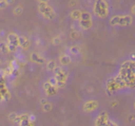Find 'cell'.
<instances>
[{"mask_svg": "<svg viewBox=\"0 0 135 126\" xmlns=\"http://www.w3.org/2000/svg\"><path fill=\"white\" fill-rule=\"evenodd\" d=\"M60 62H61V64H63V65L70 64V57L66 56V55L61 56V57H60Z\"/></svg>", "mask_w": 135, "mask_h": 126, "instance_id": "cell-12", "label": "cell"}, {"mask_svg": "<svg viewBox=\"0 0 135 126\" xmlns=\"http://www.w3.org/2000/svg\"><path fill=\"white\" fill-rule=\"evenodd\" d=\"M80 21H91V15L88 12H81Z\"/></svg>", "mask_w": 135, "mask_h": 126, "instance_id": "cell-14", "label": "cell"}, {"mask_svg": "<svg viewBox=\"0 0 135 126\" xmlns=\"http://www.w3.org/2000/svg\"><path fill=\"white\" fill-rule=\"evenodd\" d=\"M70 52L72 53V54L76 55L78 54V53L80 52V47L77 46V45H74V46H71L70 47Z\"/></svg>", "mask_w": 135, "mask_h": 126, "instance_id": "cell-16", "label": "cell"}, {"mask_svg": "<svg viewBox=\"0 0 135 126\" xmlns=\"http://www.w3.org/2000/svg\"><path fill=\"white\" fill-rule=\"evenodd\" d=\"M56 67V61H55V60H50V61L47 62L46 68L49 72H53V71H55Z\"/></svg>", "mask_w": 135, "mask_h": 126, "instance_id": "cell-10", "label": "cell"}, {"mask_svg": "<svg viewBox=\"0 0 135 126\" xmlns=\"http://www.w3.org/2000/svg\"><path fill=\"white\" fill-rule=\"evenodd\" d=\"M0 51L3 53V54H7L8 51V44L5 43V42H1L0 43Z\"/></svg>", "mask_w": 135, "mask_h": 126, "instance_id": "cell-11", "label": "cell"}, {"mask_svg": "<svg viewBox=\"0 0 135 126\" xmlns=\"http://www.w3.org/2000/svg\"><path fill=\"white\" fill-rule=\"evenodd\" d=\"M118 21H119V16H115L111 19L110 24L111 25H118Z\"/></svg>", "mask_w": 135, "mask_h": 126, "instance_id": "cell-15", "label": "cell"}, {"mask_svg": "<svg viewBox=\"0 0 135 126\" xmlns=\"http://www.w3.org/2000/svg\"><path fill=\"white\" fill-rule=\"evenodd\" d=\"M1 101H2V95L0 94V103H1Z\"/></svg>", "mask_w": 135, "mask_h": 126, "instance_id": "cell-32", "label": "cell"}, {"mask_svg": "<svg viewBox=\"0 0 135 126\" xmlns=\"http://www.w3.org/2000/svg\"><path fill=\"white\" fill-rule=\"evenodd\" d=\"M51 87H52V85H51L48 82H47V83H45V85H44V88H45V91H47L49 88H51Z\"/></svg>", "mask_w": 135, "mask_h": 126, "instance_id": "cell-27", "label": "cell"}, {"mask_svg": "<svg viewBox=\"0 0 135 126\" xmlns=\"http://www.w3.org/2000/svg\"><path fill=\"white\" fill-rule=\"evenodd\" d=\"M49 83H50L51 85H52V86H56V85H57V80L56 79V78H51L50 80H49V82H48Z\"/></svg>", "mask_w": 135, "mask_h": 126, "instance_id": "cell-19", "label": "cell"}, {"mask_svg": "<svg viewBox=\"0 0 135 126\" xmlns=\"http://www.w3.org/2000/svg\"><path fill=\"white\" fill-rule=\"evenodd\" d=\"M46 93L48 95H54L55 93H56V89H55V87L54 86H52L51 88H49L48 90L46 91Z\"/></svg>", "mask_w": 135, "mask_h": 126, "instance_id": "cell-24", "label": "cell"}, {"mask_svg": "<svg viewBox=\"0 0 135 126\" xmlns=\"http://www.w3.org/2000/svg\"><path fill=\"white\" fill-rule=\"evenodd\" d=\"M29 45H30V42L27 40V41L25 42L22 45H21V47H22V48H24V49H26V48H28V47H29Z\"/></svg>", "mask_w": 135, "mask_h": 126, "instance_id": "cell-28", "label": "cell"}, {"mask_svg": "<svg viewBox=\"0 0 135 126\" xmlns=\"http://www.w3.org/2000/svg\"><path fill=\"white\" fill-rule=\"evenodd\" d=\"M60 42H61V40H60L59 37H56L53 39V43H54V45H59Z\"/></svg>", "mask_w": 135, "mask_h": 126, "instance_id": "cell-26", "label": "cell"}, {"mask_svg": "<svg viewBox=\"0 0 135 126\" xmlns=\"http://www.w3.org/2000/svg\"><path fill=\"white\" fill-rule=\"evenodd\" d=\"M67 77H68V73L64 70H60L59 69L55 73V78L57 80V82H63V83H65L66 80H67Z\"/></svg>", "mask_w": 135, "mask_h": 126, "instance_id": "cell-3", "label": "cell"}, {"mask_svg": "<svg viewBox=\"0 0 135 126\" xmlns=\"http://www.w3.org/2000/svg\"><path fill=\"white\" fill-rule=\"evenodd\" d=\"M31 59L33 62H35V63H38V64H43L44 62H45V59L40 55H38L37 53H32L31 55Z\"/></svg>", "mask_w": 135, "mask_h": 126, "instance_id": "cell-7", "label": "cell"}, {"mask_svg": "<svg viewBox=\"0 0 135 126\" xmlns=\"http://www.w3.org/2000/svg\"><path fill=\"white\" fill-rule=\"evenodd\" d=\"M27 41V39H26V37H24V36H19V45H22L23 44L25 43V42Z\"/></svg>", "mask_w": 135, "mask_h": 126, "instance_id": "cell-20", "label": "cell"}, {"mask_svg": "<svg viewBox=\"0 0 135 126\" xmlns=\"http://www.w3.org/2000/svg\"><path fill=\"white\" fill-rule=\"evenodd\" d=\"M132 22V18L131 16H119V21H118V25H122V26H127L129 25Z\"/></svg>", "mask_w": 135, "mask_h": 126, "instance_id": "cell-4", "label": "cell"}, {"mask_svg": "<svg viewBox=\"0 0 135 126\" xmlns=\"http://www.w3.org/2000/svg\"><path fill=\"white\" fill-rule=\"evenodd\" d=\"M94 11L100 17H105L107 15V3H105V1H96Z\"/></svg>", "mask_w": 135, "mask_h": 126, "instance_id": "cell-2", "label": "cell"}, {"mask_svg": "<svg viewBox=\"0 0 135 126\" xmlns=\"http://www.w3.org/2000/svg\"><path fill=\"white\" fill-rule=\"evenodd\" d=\"M8 45H13L15 46L19 45V36L16 34H10L8 36Z\"/></svg>", "mask_w": 135, "mask_h": 126, "instance_id": "cell-5", "label": "cell"}, {"mask_svg": "<svg viewBox=\"0 0 135 126\" xmlns=\"http://www.w3.org/2000/svg\"><path fill=\"white\" fill-rule=\"evenodd\" d=\"M132 10V12H133V13L135 14V5H134V6L132 7V10Z\"/></svg>", "mask_w": 135, "mask_h": 126, "instance_id": "cell-31", "label": "cell"}, {"mask_svg": "<svg viewBox=\"0 0 135 126\" xmlns=\"http://www.w3.org/2000/svg\"><path fill=\"white\" fill-rule=\"evenodd\" d=\"M107 117L105 113H102L96 120V124L97 126H107Z\"/></svg>", "mask_w": 135, "mask_h": 126, "instance_id": "cell-6", "label": "cell"}, {"mask_svg": "<svg viewBox=\"0 0 135 126\" xmlns=\"http://www.w3.org/2000/svg\"><path fill=\"white\" fill-rule=\"evenodd\" d=\"M81 12L80 10H74L71 12V18L73 20H81Z\"/></svg>", "mask_w": 135, "mask_h": 126, "instance_id": "cell-13", "label": "cell"}, {"mask_svg": "<svg viewBox=\"0 0 135 126\" xmlns=\"http://www.w3.org/2000/svg\"><path fill=\"white\" fill-rule=\"evenodd\" d=\"M64 85H65V83H63V82H57V85H56V86H58V87H63Z\"/></svg>", "mask_w": 135, "mask_h": 126, "instance_id": "cell-29", "label": "cell"}, {"mask_svg": "<svg viewBox=\"0 0 135 126\" xmlns=\"http://www.w3.org/2000/svg\"><path fill=\"white\" fill-rule=\"evenodd\" d=\"M44 110L45 111H50L51 109H52V105L50 103H46L45 105H44Z\"/></svg>", "mask_w": 135, "mask_h": 126, "instance_id": "cell-21", "label": "cell"}, {"mask_svg": "<svg viewBox=\"0 0 135 126\" xmlns=\"http://www.w3.org/2000/svg\"><path fill=\"white\" fill-rule=\"evenodd\" d=\"M8 51H10V52L16 51V49H17V46H15L13 45H8Z\"/></svg>", "mask_w": 135, "mask_h": 126, "instance_id": "cell-25", "label": "cell"}, {"mask_svg": "<svg viewBox=\"0 0 135 126\" xmlns=\"http://www.w3.org/2000/svg\"><path fill=\"white\" fill-rule=\"evenodd\" d=\"M78 36H79V32H78L77 31H73V32L70 34V37H71L72 39H76Z\"/></svg>", "mask_w": 135, "mask_h": 126, "instance_id": "cell-23", "label": "cell"}, {"mask_svg": "<svg viewBox=\"0 0 135 126\" xmlns=\"http://www.w3.org/2000/svg\"><path fill=\"white\" fill-rule=\"evenodd\" d=\"M17 114H16L15 112H11V113H9V115H8V119H9L10 120H16V118H17Z\"/></svg>", "mask_w": 135, "mask_h": 126, "instance_id": "cell-22", "label": "cell"}, {"mask_svg": "<svg viewBox=\"0 0 135 126\" xmlns=\"http://www.w3.org/2000/svg\"><path fill=\"white\" fill-rule=\"evenodd\" d=\"M22 11H23V8H21V6H19V7H16V8H15V10H14V13H15L16 15H20V14H21V13H22Z\"/></svg>", "mask_w": 135, "mask_h": 126, "instance_id": "cell-18", "label": "cell"}, {"mask_svg": "<svg viewBox=\"0 0 135 126\" xmlns=\"http://www.w3.org/2000/svg\"><path fill=\"white\" fill-rule=\"evenodd\" d=\"M80 26L83 29H89L92 26V21H80Z\"/></svg>", "mask_w": 135, "mask_h": 126, "instance_id": "cell-9", "label": "cell"}, {"mask_svg": "<svg viewBox=\"0 0 135 126\" xmlns=\"http://www.w3.org/2000/svg\"><path fill=\"white\" fill-rule=\"evenodd\" d=\"M98 104L96 101H88L86 104L84 105V109L87 111H90V110H94V109H95L96 108H97Z\"/></svg>", "mask_w": 135, "mask_h": 126, "instance_id": "cell-8", "label": "cell"}, {"mask_svg": "<svg viewBox=\"0 0 135 126\" xmlns=\"http://www.w3.org/2000/svg\"><path fill=\"white\" fill-rule=\"evenodd\" d=\"M39 10H40V12L43 14V16L45 18L48 20H52L53 18L55 17V13H54V10H52L51 7L48 6L46 2H42L39 3Z\"/></svg>", "mask_w": 135, "mask_h": 126, "instance_id": "cell-1", "label": "cell"}, {"mask_svg": "<svg viewBox=\"0 0 135 126\" xmlns=\"http://www.w3.org/2000/svg\"><path fill=\"white\" fill-rule=\"evenodd\" d=\"M8 6V1H5V0L0 1V10H4V8H6Z\"/></svg>", "mask_w": 135, "mask_h": 126, "instance_id": "cell-17", "label": "cell"}, {"mask_svg": "<svg viewBox=\"0 0 135 126\" xmlns=\"http://www.w3.org/2000/svg\"><path fill=\"white\" fill-rule=\"evenodd\" d=\"M47 103L46 99H45V98H43V99L41 100V104H43V105H45V104Z\"/></svg>", "mask_w": 135, "mask_h": 126, "instance_id": "cell-30", "label": "cell"}]
</instances>
